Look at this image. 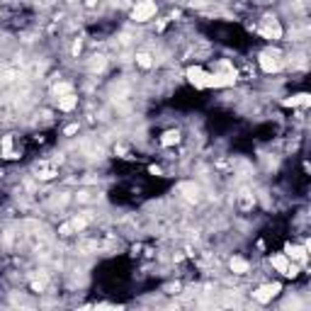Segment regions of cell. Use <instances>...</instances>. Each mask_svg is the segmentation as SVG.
<instances>
[{"mask_svg":"<svg viewBox=\"0 0 311 311\" xmlns=\"http://www.w3.org/2000/svg\"><path fill=\"white\" fill-rule=\"evenodd\" d=\"M280 292H282V284H280V282H268V284H260V287L253 292V299L260 302V304H270Z\"/></svg>","mask_w":311,"mask_h":311,"instance_id":"3957f363","label":"cell"},{"mask_svg":"<svg viewBox=\"0 0 311 311\" xmlns=\"http://www.w3.org/2000/svg\"><path fill=\"white\" fill-rule=\"evenodd\" d=\"M156 12H158L156 0H136V2H134V7H131V20H134V22H139V25H144V22L154 20Z\"/></svg>","mask_w":311,"mask_h":311,"instance_id":"6da1fadb","label":"cell"},{"mask_svg":"<svg viewBox=\"0 0 311 311\" xmlns=\"http://www.w3.org/2000/svg\"><path fill=\"white\" fill-rule=\"evenodd\" d=\"M180 141H183L180 129H168V131L160 136V146H165V149H170V146H175V144H180Z\"/></svg>","mask_w":311,"mask_h":311,"instance_id":"ba28073f","label":"cell"},{"mask_svg":"<svg viewBox=\"0 0 311 311\" xmlns=\"http://www.w3.org/2000/svg\"><path fill=\"white\" fill-rule=\"evenodd\" d=\"M282 66H284V59H282L280 51L270 49V51H263V54H260V68H263L265 73H277Z\"/></svg>","mask_w":311,"mask_h":311,"instance_id":"7a4b0ae2","label":"cell"},{"mask_svg":"<svg viewBox=\"0 0 311 311\" xmlns=\"http://www.w3.org/2000/svg\"><path fill=\"white\" fill-rule=\"evenodd\" d=\"M185 76H187V80L192 83L194 88H199V90H202V88H207V76H209V71H207V68H202V66H190Z\"/></svg>","mask_w":311,"mask_h":311,"instance_id":"277c9868","label":"cell"},{"mask_svg":"<svg viewBox=\"0 0 311 311\" xmlns=\"http://www.w3.org/2000/svg\"><path fill=\"white\" fill-rule=\"evenodd\" d=\"M287 107H307L309 105V95L307 93H299V95H292L289 100H284Z\"/></svg>","mask_w":311,"mask_h":311,"instance_id":"8fae6325","label":"cell"},{"mask_svg":"<svg viewBox=\"0 0 311 311\" xmlns=\"http://www.w3.org/2000/svg\"><path fill=\"white\" fill-rule=\"evenodd\" d=\"M97 5V0H85V7H95Z\"/></svg>","mask_w":311,"mask_h":311,"instance_id":"9a60e30c","label":"cell"},{"mask_svg":"<svg viewBox=\"0 0 311 311\" xmlns=\"http://www.w3.org/2000/svg\"><path fill=\"white\" fill-rule=\"evenodd\" d=\"M270 263H272V268H275L277 272H282V275H284L287 268H289V258H287L284 253H275V255L270 258Z\"/></svg>","mask_w":311,"mask_h":311,"instance_id":"9c48e42d","label":"cell"},{"mask_svg":"<svg viewBox=\"0 0 311 311\" xmlns=\"http://www.w3.org/2000/svg\"><path fill=\"white\" fill-rule=\"evenodd\" d=\"M68 2H76V0H68Z\"/></svg>","mask_w":311,"mask_h":311,"instance_id":"2e32d148","label":"cell"},{"mask_svg":"<svg viewBox=\"0 0 311 311\" xmlns=\"http://www.w3.org/2000/svg\"><path fill=\"white\" fill-rule=\"evenodd\" d=\"M289 260H294V263H299V265H304L307 263V248L304 246H287V253H284Z\"/></svg>","mask_w":311,"mask_h":311,"instance_id":"8992f818","label":"cell"},{"mask_svg":"<svg viewBox=\"0 0 311 311\" xmlns=\"http://www.w3.org/2000/svg\"><path fill=\"white\" fill-rule=\"evenodd\" d=\"M151 173H154V175H163V170H160L158 165H151Z\"/></svg>","mask_w":311,"mask_h":311,"instance_id":"5bb4252c","label":"cell"},{"mask_svg":"<svg viewBox=\"0 0 311 311\" xmlns=\"http://www.w3.org/2000/svg\"><path fill=\"white\" fill-rule=\"evenodd\" d=\"M229 268H231L233 275H246V272H250V263L246 258H241V255H233L229 260Z\"/></svg>","mask_w":311,"mask_h":311,"instance_id":"52a82bcc","label":"cell"},{"mask_svg":"<svg viewBox=\"0 0 311 311\" xmlns=\"http://www.w3.org/2000/svg\"><path fill=\"white\" fill-rule=\"evenodd\" d=\"M56 105H59V110L61 112H73L78 107V97L73 93H66V95H61L59 100H56Z\"/></svg>","mask_w":311,"mask_h":311,"instance_id":"5b68a950","label":"cell"},{"mask_svg":"<svg viewBox=\"0 0 311 311\" xmlns=\"http://www.w3.org/2000/svg\"><path fill=\"white\" fill-rule=\"evenodd\" d=\"M136 66H139V68H151V66H154V56H151L149 51H139V54H136Z\"/></svg>","mask_w":311,"mask_h":311,"instance_id":"7c38bea8","label":"cell"},{"mask_svg":"<svg viewBox=\"0 0 311 311\" xmlns=\"http://www.w3.org/2000/svg\"><path fill=\"white\" fill-rule=\"evenodd\" d=\"M78 129H80V124H68V126H66V129H63V134H66V136H73V134H76Z\"/></svg>","mask_w":311,"mask_h":311,"instance_id":"4fadbf2b","label":"cell"},{"mask_svg":"<svg viewBox=\"0 0 311 311\" xmlns=\"http://www.w3.org/2000/svg\"><path fill=\"white\" fill-rule=\"evenodd\" d=\"M180 192H185L183 197L190 199V202H197V199H199V187H197L194 183H183V185H180Z\"/></svg>","mask_w":311,"mask_h":311,"instance_id":"30bf717a","label":"cell"}]
</instances>
